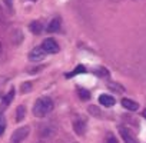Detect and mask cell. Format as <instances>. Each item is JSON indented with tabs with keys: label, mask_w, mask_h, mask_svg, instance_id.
I'll return each instance as SVG.
<instances>
[{
	"label": "cell",
	"mask_w": 146,
	"mask_h": 143,
	"mask_svg": "<svg viewBox=\"0 0 146 143\" xmlns=\"http://www.w3.org/2000/svg\"><path fill=\"white\" fill-rule=\"evenodd\" d=\"M106 143H119V142L116 140V137H115L113 134H109L108 139H106Z\"/></svg>",
	"instance_id": "21"
},
{
	"label": "cell",
	"mask_w": 146,
	"mask_h": 143,
	"mask_svg": "<svg viewBox=\"0 0 146 143\" xmlns=\"http://www.w3.org/2000/svg\"><path fill=\"white\" fill-rule=\"evenodd\" d=\"M73 129H75V132L80 136H83L88 130V122L83 116H75V119H73Z\"/></svg>",
	"instance_id": "2"
},
{
	"label": "cell",
	"mask_w": 146,
	"mask_h": 143,
	"mask_svg": "<svg viewBox=\"0 0 146 143\" xmlns=\"http://www.w3.org/2000/svg\"><path fill=\"white\" fill-rule=\"evenodd\" d=\"M119 85H116V83H110L109 85V87L112 89V90H117V92H123V87H117Z\"/></svg>",
	"instance_id": "20"
},
{
	"label": "cell",
	"mask_w": 146,
	"mask_h": 143,
	"mask_svg": "<svg viewBox=\"0 0 146 143\" xmlns=\"http://www.w3.org/2000/svg\"><path fill=\"white\" fill-rule=\"evenodd\" d=\"M13 97H15V89L12 87V90L5 96V99H3V106L6 107V106H9L10 103H12V100H13Z\"/></svg>",
	"instance_id": "14"
},
{
	"label": "cell",
	"mask_w": 146,
	"mask_h": 143,
	"mask_svg": "<svg viewBox=\"0 0 146 143\" xmlns=\"http://www.w3.org/2000/svg\"><path fill=\"white\" fill-rule=\"evenodd\" d=\"M39 143H42V142H39Z\"/></svg>",
	"instance_id": "27"
},
{
	"label": "cell",
	"mask_w": 146,
	"mask_h": 143,
	"mask_svg": "<svg viewBox=\"0 0 146 143\" xmlns=\"http://www.w3.org/2000/svg\"><path fill=\"white\" fill-rule=\"evenodd\" d=\"M122 106H123L125 109L130 110V112H135V110L139 109V105H137L136 102L130 100V99H123V100H122Z\"/></svg>",
	"instance_id": "9"
},
{
	"label": "cell",
	"mask_w": 146,
	"mask_h": 143,
	"mask_svg": "<svg viewBox=\"0 0 146 143\" xmlns=\"http://www.w3.org/2000/svg\"><path fill=\"white\" fill-rule=\"evenodd\" d=\"M99 102H100V105L105 106V107H110V106H113V105L116 103L115 97L110 96V95H100V96H99Z\"/></svg>",
	"instance_id": "8"
},
{
	"label": "cell",
	"mask_w": 146,
	"mask_h": 143,
	"mask_svg": "<svg viewBox=\"0 0 146 143\" xmlns=\"http://www.w3.org/2000/svg\"><path fill=\"white\" fill-rule=\"evenodd\" d=\"M54 133H56V126H54L53 123H50V122L43 123V124L40 126V129H39V134H40L42 137H46V139L52 137Z\"/></svg>",
	"instance_id": "5"
},
{
	"label": "cell",
	"mask_w": 146,
	"mask_h": 143,
	"mask_svg": "<svg viewBox=\"0 0 146 143\" xmlns=\"http://www.w3.org/2000/svg\"><path fill=\"white\" fill-rule=\"evenodd\" d=\"M5 129H6V120L3 115H0V136L5 133Z\"/></svg>",
	"instance_id": "19"
},
{
	"label": "cell",
	"mask_w": 146,
	"mask_h": 143,
	"mask_svg": "<svg viewBox=\"0 0 146 143\" xmlns=\"http://www.w3.org/2000/svg\"><path fill=\"white\" fill-rule=\"evenodd\" d=\"M29 29H30L32 33H35V34H40V33L43 32V24H42L40 22L36 20V22H32V23H30Z\"/></svg>",
	"instance_id": "11"
},
{
	"label": "cell",
	"mask_w": 146,
	"mask_h": 143,
	"mask_svg": "<svg viewBox=\"0 0 146 143\" xmlns=\"http://www.w3.org/2000/svg\"><path fill=\"white\" fill-rule=\"evenodd\" d=\"M29 132H30V127H29V126L19 127L17 130L13 132V134H12V137H10V142H12V143H22V142L27 137Z\"/></svg>",
	"instance_id": "3"
},
{
	"label": "cell",
	"mask_w": 146,
	"mask_h": 143,
	"mask_svg": "<svg viewBox=\"0 0 146 143\" xmlns=\"http://www.w3.org/2000/svg\"><path fill=\"white\" fill-rule=\"evenodd\" d=\"M73 143H78V142H73Z\"/></svg>",
	"instance_id": "26"
},
{
	"label": "cell",
	"mask_w": 146,
	"mask_h": 143,
	"mask_svg": "<svg viewBox=\"0 0 146 143\" xmlns=\"http://www.w3.org/2000/svg\"><path fill=\"white\" fill-rule=\"evenodd\" d=\"M54 105L50 97H39L33 105V115L36 117H46L49 113H52Z\"/></svg>",
	"instance_id": "1"
},
{
	"label": "cell",
	"mask_w": 146,
	"mask_h": 143,
	"mask_svg": "<svg viewBox=\"0 0 146 143\" xmlns=\"http://www.w3.org/2000/svg\"><path fill=\"white\" fill-rule=\"evenodd\" d=\"M3 2L6 3L7 7H12V6H13V0H3Z\"/></svg>",
	"instance_id": "22"
},
{
	"label": "cell",
	"mask_w": 146,
	"mask_h": 143,
	"mask_svg": "<svg viewBox=\"0 0 146 143\" xmlns=\"http://www.w3.org/2000/svg\"><path fill=\"white\" fill-rule=\"evenodd\" d=\"M79 96H80V99L82 100H89V97H90V93L86 90V89H79Z\"/></svg>",
	"instance_id": "17"
},
{
	"label": "cell",
	"mask_w": 146,
	"mask_h": 143,
	"mask_svg": "<svg viewBox=\"0 0 146 143\" xmlns=\"http://www.w3.org/2000/svg\"><path fill=\"white\" fill-rule=\"evenodd\" d=\"M119 133H120V136H122V139H123L125 143H137L136 137H135V136L132 134V132H130L129 129H126L125 126H119Z\"/></svg>",
	"instance_id": "6"
},
{
	"label": "cell",
	"mask_w": 146,
	"mask_h": 143,
	"mask_svg": "<svg viewBox=\"0 0 146 143\" xmlns=\"http://www.w3.org/2000/svg\"><path fill=\"white\" fill-rule=\"evenodd\" d=\"M30 2H36V0H30Z\"/></svg>",
	"instance_id": "25"
},
{
	"label": "cell",
	"mask_w": 146,
	"mask_h": 143,
	"mask_svg": "<svg viewBox=\"0 0 146 143\" xmlns=\"http://www.w3.org/2000/svg\"><path fill=\"white\" fill-rule=\"evenodd\" d=\"M59 29H60V19H59V17H54V19L49 23V26H47L46 30H47L49 33H54V32H57Z\"/></svg>",
	"instance_id": "10"
},
{
	"label": "cell",
	"mask_w": 146,
	"mask_h": 143,
	"mask_svg": "<svg viewBox=\"0 0 146 143\" xmlns=\"http://www.w3.org/2000/svg\"><path fill=\"white\" fill-rule=\"evenodd\" d=\"M32 89H33V85H32L30 82H26V83H23V85H22V93H23V95H25V93L32 92Z\"/></svg>",
	"instance_id": "16"
},
{
	"label": "cell",
	"mask_w": 146,
	"mask_h": 143,
	"mask_svg": "<svg viewBox=\"0 0 146 143\" xmlns=\"http://www.w3.org/2000/svg\"><path fill=\"white\" fill-rule=\"evenodd\" d=\"M85 72H86V69H85V66H82V64H79L75 70H73V72H70V73H67L66 75V77L69 79V77H73V76H76V75H80V73H85Z\"/></svg>",
	"instance_id": "13"
},
{
	"label": "cell",
	"mask_w": 146,
	"mask_h": 143,
	"mask_svg": "<svg viewBox=\"0 0 146 143\" xmlns=\"http://www.w3.org/2000/svg\"><path fill=\"white\" fill-rule=\"evenodd\" d=\"M2 53H3V46H2V43H0V56H2Z\"/></svg>",
	"instance_id": "23"
},
{
	"label": "cell",
	"mask_w": 146,
	"mask_h": 143,
	"mask_svg": "<svg viewBox=\"0 0 146 143\" xmlns=\"http://www.w3.org/2000/svg\"><path fill=\"white\" fill-rule=\"evenodd\" d=\"M42 47H43L47 53H52V54H54V53L59 52V46H57V43H56L53 39H46V40L43 42Z\"/></svg>",
	"instance_id": "7"
},
{
	"label": "cell",
	"mask_w": 146,
	"mask_h": 143,
	"mask_svg": "<svg viewBox=\"0 0 146 143\" xmlns=\"http://www.w3.org/2000/svg\"><path fill=\"white\" fill-rule=\"evenodd\" d=\"M26 116V107L25 106H19L16 109V122H22Z\"/></svg>",
	"instance_id": "12"
},
{
	"label": "cell",
	"mask_w": 146,
	"mask_h": 143,
	"mask_svg": "<svg viewBox=\"0 0 146 143\" xmlns=\"http://www.w3.org/2000/svg\"><path fill=\"white\" fill-rule=\"evenodd\" d=\"M143 117H145V119H146V109H145V110H143Z\"/></svg>",
	"instance_id": "24"
},
{
	"label": "cell",
	"mask_w": 146,
	"mask_h": 143,
	"mask_svg": "<svg viewBox=\"0 0 146 143\" xmlns=\"http://www.w3.org/2000/svg\"><path fill=\"white\" fill-rule=\"evenodd\" d=\"M46 53L47 52L42 46H37V47H35V49H32L29 52V60L30 62H40V60H43L46 57Z\"/></svg>",
	"instance_id": "4"
},
{
	"label": "cell",
	"mask_w": 146,
	"mask_h": 143,
	"mask_svg": "<svg viewBox=\"0 0 146 143\" xmlns=\"http://www.w3.org/2000/svg\"><path fill=\"white\" fill-rule=\"evenodd\" d=\"M95 75H98L99 77H109L110 75H109V72L105 69V67H98V69H95Z\"/></svg>",
	"instance_id": "15"
},
{
	"label": "cell",
	"mask_w": 146,
	"mask_h": 143,
	"mask_svg": "<svg viewBox=\"0 0 146 143\" xmlns=\"http://www.w3.org/2000/svg\"><path fill=\"white\" fill-rule=\"evenodd\" d=\"M89 113H90L92 116H95V117H100V116H102L100 110H99L96 106H90V107H89Z\"/></svg>",
	"instance_id": "18"
}]
</instances>
